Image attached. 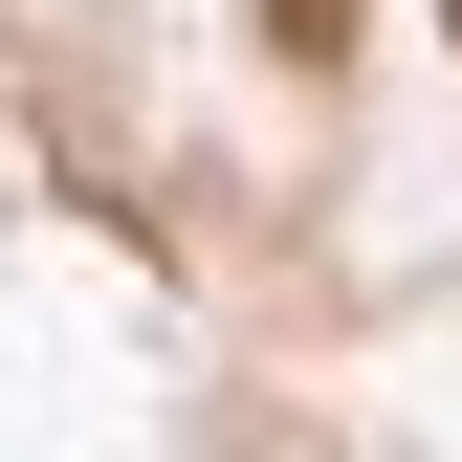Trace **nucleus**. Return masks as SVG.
Returning <instances> with one entry per match:
<instances>
[{"label": "nucleus", "mask_w": 462, "mask_h": 462, "mask_svg": "<svg viewBox=\"0 0 462 462\" xmlns=\"http://www.w3.org/2000/svg\"><path fill=\"white\" fill-rule=\"evenodd\" d=\"M264 44H309V67H330V44H353V0H264Z\"/></svg>", "instance_id": "obj_1"}]
</instances>
